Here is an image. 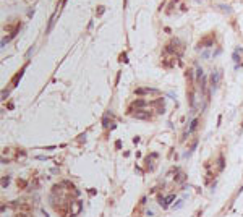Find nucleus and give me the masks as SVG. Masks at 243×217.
Returning <instances> with one entry per match:
<instances>
[{"label":"nucleus","mask_w":243,"mask_h":217,"mask_svg":"<svg viewBox=\"0 0 243 217\" xmlns=\"http://www.w3.org/2000/svg\"><path fill=\"white\" fill-rule=\"evenodd\" d=\"M182 204H183V199H180V201H178V202H177V204H175L174 207H175V209H178V207H180Z\"/></svg>","instance_id":"9"},{"label":"nucleus","mask_w":243,"mask_h":217,"mask_svg":"<svg viewBox=\"0 0 243 217\" xmlns=\"http://www.w3.org/2000/svg\"><path fill=\"white\" fill-rule=\"evenodd\" d=\"M8 182H10V180H8V177H7V178H3V180H2V185H3V188H5L7 185H8Z\"/></svg>","instance_id":"8"},{"label":"nucleus","mask_w":243,"mask_h":217,"mask_svg":"<svg viewBox=\"0 0 243 217\" xmlns=\"http://www.w3.org/2000/svg\"><path fill=\"white\" fill-rule=\"evenodd\" d=\"M198 122H199L198 118H195V120L191 122V125H190V128H188V135H191V133L196 130V126H198Z\"/></svg>","instance_id":"4"},{"label":"nucleus","mask_w":243,"mask_h":217,"mask_svg":"<svg viewBox=\"0 0 243 217\" xmlns=\"http://www.w3.org/2000/svg\"><path fill=\"white\" fill-rule=\"evenodd\" d=\"M133 117L141 118V120H149V118H151V113H146V112H135Z\"/></svg>","instance_id":"3"},{"label":"nucleus","mask_w":243,"mask_h":217,"mask_svg":"<svg viewBox=\"0 0 243 217\" xmlns=\"http://www.w3.org/2000/svg\"><path fill=\"white\" fill-rule=\"evenodd\" d=\"M219 81H220V71L219 70H214L212 75H211V86H212V89H217Z\"/></svg>","instance_id":"1"},{"label":"nucleus","mask_w":243,"mask_h":217,"mask_svg":"<svg viewBox=\"0 0 243 217\" xmlns=\"http://www.w3.org/2000/svg\"><path fill=\"white\" fill-rule=\"evenodd\" d=\"M174 199H175V194H169L167 198H159V204H161L162 207H167Z\"/></svg>","instance_id":"2"},{"label":"nucleus","mask_w":243,"mask_h":217,"mask_svg":"<svg viewBox=\"0 0 243 217\" xmlns=\"http://www.w3.org/2000/svg\"><path fill=\"white\" fill-rule=\"evenodd\" d=\"M144 105H146V100H135L133 105H131V108H133V107H144Z\"/></svg>","instance_id":"6"},{"label":"nucleus","mask_w":243,"mask_h":217,"mask_svg":"<svg viewBox=\"0 0 243 217\" xmlns=\"http://www.w3.org/2000/svg\"><path fill=\"white\" fill-rule=\"evenodd\" d=\"M157 92L156 89H136V94H152Z\"/></svg>","instance_id":"5"},{"label":"nucleus","mask_w":243,"mask_h":217,"mask_svg":"<svg viewBox=\"0 0 243 217\" xmlns=\"http://www.w3.org/2000/svg\"><path fill=\"white\" fill-rule=\"evenodd\" d=\"M219 169H224V157H219Z\"/></svg>","instance_id":"7"}]
</instances>
